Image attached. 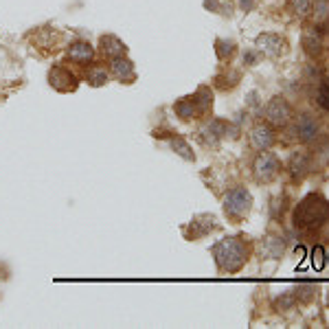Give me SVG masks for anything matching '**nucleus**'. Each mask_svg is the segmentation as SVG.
<instances>
[{"label":"nucleus","instance_id":"1","mask_svg":"<svg viewBox=\"0 0 329 329\" xmlns=\"http://www.w3.org/2000/svg\"><path fill=\"white\" fill-rule=\"evenodd\" d=\"M294 226L301 230H314L329 222V200L320 193H309L296 204L294 209Z\"/></svg>","mask_w":329,"mask_h":329},{"label":"nucleus","instance_id":"2","mask_svg":"<svg viewBox=\"0 0 329 329\" xmlns=\"http://www.w3.org/2000/svg\"><path fill=\"white\" fill-rule=\"evenodd\" d=\"M213 257L220 272H239L248 261V246L241 237H224L213 246Z\"/></svg>","mask_w":329,"mask_h":329},{"label":"nucleus","instance_id":"3","mask_svg":"<svg viewBox=\"0 0 329 329\" xmlns=\"http://www.w3.org/2000/svg\"><path fill=\"white\" fill-rule=\"evenodd\" d=\"M253 207V195L246 187H235L224 195V211L230 220H243Z\"/></svg>","mask_w":329,"mask_h":329},{"label":"nucleus","instance_id":"4","mask_svg":"<svg viewBox=\"0 0 329 329\" xmlns=\"http://www.w3.org/2000/svg\"><path fill=\"white\" fill-rule=\"evenodd\" d=\"M279 171H281V162H279V158H276L272 151L263 149V151H259V154L255 156V160H253V176H255L257 182H272L274 178L279 176Z\"/></svg>","mask_w":329,"mask_h":329},{"label":"nucleus","instance_id":"5","mask_svg":"<svg viewBox=\"0 0 329 329\" xmlns=\"http://www.w3.org/2000/svg\"><path fill=\"white\" fill-rule=\"evenodd\" d=\"M266 121L274 128H285L292 121V105L283 97H272L266 103Z\"/></svg>","mask_w":329,"mask_h":329},{"label":"nucleus","instance_id":"6","mask_svg":"<svg viewBox=\"0 0 329 329\" xmlns=\"http://www.w3.org/2000/svg\"><path fill=\"white\" fill-rule=\"evenodd\" d=\"M320 134V123L312 112H303L294 121V136L301 143H314Z\"/></svg>","mask_w":329,"mask_h":329},{"label":"nucleus","instance_id":"7","mask_svg":"<svg viewBox=\"0 0 329 329\" xmlns=\"http://www.w3.org/2000/svg\"><path fill=\"white\" fill-rule=\"evenodd\" d=\"M257 49L268 57H281L287 51V42L276 33H261L257 37Z\"/></svg>","mask_w":329,"mask_h":329},{"label":"nucleus","instance_id":"8","mask_svg":"<svg viewBox=\"0 0 329 329\" xmlns=\"http://www.w3.org/2000/svg\"><path fill=\"white\" fill-rule=\"evenodd\" d=\"M49 84L59 92H70L77 88V77L64 66H53L49 70Z\"/></svg>","mask_w":329,"mask_h":329},{"label":"nucleus","instance_id":"9","mask_svg":"<svg viewBox=\"0 0 329 329\" xmlns=\"http://www.w3.org/2000/svg\"><path fill=\"white\" fill-rule=\"evenodd\" d=\"M274 130H272V125L270 123H257L253 130H250V143H253V147L255 149H270L274 145Z\"/></svg>","mask_w":329,"mask_h":329},{"label":"nucleus","instance_id":"10","mask_svg":"<svg viewBox=\"0 0 329 329\" xmlns=\"http://www.w3.org/2000/svg\"><path fill=\"white\" fill-rule=\"evenodd\" d=\"M110 72H112V77L118 79L121 84H132V81L136 79L134 64H132L125 55L112 57V62H110Z\"/></svg>","mask_w":329,"mask_h":329},{"label":"nucleus","instance_id":"11","mask_svg":"<svg viewBox=\"0 0 329 329\" xmlns=\"http://www.w3.org/2000/svg\"><path fill=\"white\" fill-rule=\"evenodd\" d=\"M217 228V220L213 215H197L195 220H191L189 230H187V239H200V237L209 235L211 230Z\"/></svg>","mask_w":329,"mask_h":329},{"label":"nucleus","instance_id":"12","mask_svg":"<svg viewBox=\"0 0 329 329\" xmlns=\"http://www.w3.org/2000/svg\"><path fill=\"white\" fill-rule=\"evenodd\" d=\"M200 134L204 136V141L209 145H215L220 138H224L228 134V123L222 121V118H211V121L200 130Z\"/></svg>","mask_w":329,"mask_h":329},{"label":"nucleus","instance_id":"13","mask_svg":"<svg viewBox=\"0 0 329 329\" xmlns=\"http://www.w3.org/2000/svg\"><path fill=\"white\" fill-rule=\"evenodd\" d=\"M309 169H312V160H309V154H305V151H294V154L290 156V160H287V171L292 174L294 180H301V178L305 176Z\"/></svg>","mask_w":329,"mask_h":329},{"label":"nucleus","instance_id":"14","mask_svg":"<svg viewBox=\"0 0 329 329\" xmlns=\"http://www.w3.org/2000/svg\"><path fill=\"white\" fill-rule=\"evenodd\" d=\"M66 55L75 64H88V62H92V57H95V49H92L88 42H72L68 46V51H66Z\"/></svg>","mask_w":329,"mask_h":329},{"label":"nucleus","instance_id":"15","mask_svg":"<svg viewBox=\"0 0 329 329\" xmlns=\"http://www.w3.org/2000/svg\"><path fill=\"white\" fill-rule=\"evenodd\" d=\"M99 51H101L105 57L112 59V57L125 55V44L116 35H103L101 39H99Z\"/></svg>","mask_w":329,"mask_h":329},{"label":"nucleus","instance_id":"16","mask_svg":"<svg viewBox=\"0 0 329 329\" xmlns=\"http://www.w3.org/2000/svg\"><path fill=\"white\" fill-rule=\"evenodd\" d=\"M303 46H305V53L309 57H320L322 39H320V31H316V26L305 31V35H303Z\"/></svg>","mask_w":329,"mask_h":329},{"label":"nucleus","instance_id":"17","mask_svg":"<svg viewBox=\"0 0 329 329\" xmlns=\"http://www.w3.org/2000/svg\"><path fill=\"white\" fill-rule=\"evenodd\" d=\"M176 114L182 118V121H191V118H195L197 114H200V110H197V105L193 101V97H184L180 99L176 105H174Z\"/></svg>","mask_w":329,"mask_h":329},{"label":"nucleus","instance_id":"18","mask_svg":"<svg viewBox=\"0 0 329 329\" xmlns=\"http://www.w3.org/2000/svg\"><path fill=\"white\" fill-rule=\"evenodd\" d=\"M86 81L90 86H103L108 81V70H105V66H101V64L88 66V70H86Z\"/></svg>","mask_w":329,"mask_h":329},{"label":"nucleus","instance_id":"19","mask_svg":"<svg viewBox=\"0 0 329 329\" xmlns=\"http://www.w3.org/2000/svg\"><path fill=\"white\" fill-rule=\"evenodd\" d=\"M316 292H318V285H314V283H299L294 287V299L299 303H309L316 299Z\"/></svg>","mask_w":329,"mask_h":329},{"label":"nucleus","instance_id":"20","mask_svg":"<svg viewBox=\"0 0 329 329\" xmlns=\"http://www.w3.org/2000/svg\"><path fill=\"white\" fill-rule=\"evenodd\" d=\"M193 101L197 105V110H200V114H204V112H209V108L213 105V95H211L209 88H200L193 95Z\"/></svg>","mask_w":329,"mask_h":329},{"label":"nucleus","instance_id":"21","mask_svg":"<svg viewBox=\"0 0 329 329\" xmlns=\"http://www.w3.org/2000/svg\"><path fill=\"white\" fill-rule=\"evenodd\" d=\"M171 149H174L176 151V154H180L182 158H184V160H193V151H191V147H189V143L187 141H184V138H180V136H174V138H171Z\"/></svg>","mask_w":329,"mask_h":329},{"label":"nucleus","instance_id":"22","mask_svg":"<svg viewBox=\"0 0 329 329\" xmlns=\"http://www.w3.org/2000/svg\"><path fill=\"white\" fill-rule=\"evenodd\" d=\"M263 253H266V257H281L283 253V241L279 239V237H268L266 241H263Z\"/></svg>","mask_w":329,"mask_h":329},{"label":"nucleus","instance_id":"23","mask_svg":"<svg viewBox=\"0 0 329 329\" xmlns=\"http://www.w3.org/2000/svg\"><path fill=\"white\" fill-rule=\"evenodd\" d=\"M215 53H217V57L224 62V59H228L235 53V44L230 42V39H217L215 42Z\"/></svg>","mask_w":329,"mask_h":329},{"label":"nucleus","instance_id":"24","mask_svg":"<svg viewBox=\"0 0 329 329\" xmlns=\"http://www.w3.org/2000/svg\"><path fill=\"white\" fill-rule=\"evenodd\" d=\"M294 305H296L294 294H283V296H279V299L274 301L276 312H287V309H294Z\"/></svg>","mask_w":329,"mask_h":329},{"label":"nucleus","instance_id":"25","mask_svg":"<svg viewBox=\"0 0 329 329\" xmlns=\"http://www.w3.org/2000/svg\"><path fill=\"white\" fill-rule=\"evenodd\" d=\"M314 18H316V22H325V20H329V0H316Z\"/></svg>","mask_w":329,"mask_h":329},{"label":"nucleus","instance_id":"26","mask_svg":"<svg viewBox=\"0 0 329 329\" xmlns=\"http://www.w3.org/2000/svg\"><path fill=\"white\" fill-rule=\"evenodd\" d=\"M287 3H290V9H292L296 16H307L309 7H312V0H287Z\"/></svg>","mask_w":329,"mask_h":329},{"label":"nucleus","instance_id":"27","mask_svg":"<svg viewBox=\"0 0 329 329\" xmlns=\"http://www.w3.org/2000/svg\"><path fill=\"white\" fill-rule=\"evenodd\" d=\"M312 266L316 270H322V266H325V250H322V246H314V250H312Z\"/></svg>","mask_w":329,"mask_h":329},{"label":"nucleus","instance_id":"28","mask_svg":"<svg viewBox=\"0 0 329 329\" xmlns=\"http://www.w3.org/2000/svg\"><path fill=\"white\" fill-rule=\"evenodd\" d=\"M316 101H318V105L322 110H329V90L325 88V86H320L318 95H316Z\"/></svg>","mask_w":329,"mask_h":329},{"label":"nucleus","instance_id":"29","mask_svg":"<svg viewBox=\"0 0 329 329\" xmlns=\"http://www.w3.org/2000/svg\"><path fill=\"white\" fill-rule=\"evenodd\" d=\"M243 62H248V66H253V64L257 62V55H255V53H253V51H248V53H246V55H243Z\"/></svg>","mask_w":329,"mask_h":329},{"label":"nucleus","instance_id":"30","mask_svg":"<svg viewBox=\"0 0 329 329\" xmlns=\"http://www.w3.org/2000/svg\"><path fill=\"white\" fill-rule=\"evenodd\" d=\"M320 86H325V88H327V90H329V77H327V79H325V81H322V84H320Z\"/></svg>","mask_w":329,"mask_h":329},{"label":"nucleus","instance_id":"31","mask_svg":"<svg viewBox=\"0 0 329 329\" xmlns=\"http://www.w3.org/2000/svg\"><path fill=\"white\" fill-rule=\"evenodd\" d=\"M327 303H329V296H327Z\"/></svg>","mask_w":329,"mask_h":329}]
</instances>
